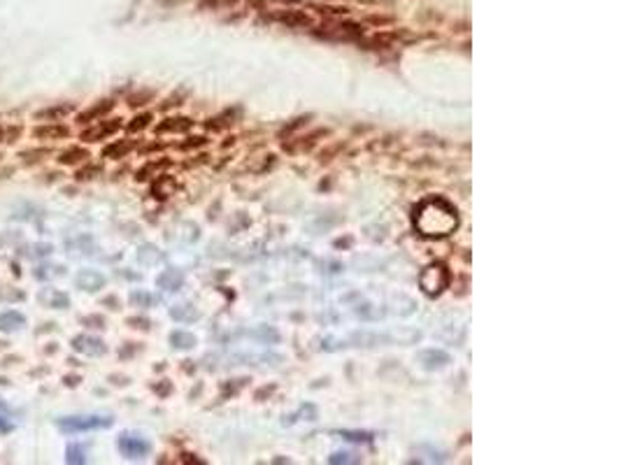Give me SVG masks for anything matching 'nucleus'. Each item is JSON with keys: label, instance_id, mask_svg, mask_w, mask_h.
Returning a JSON list of instances; mask_svg holds the SVG:
<instances>
[{"label": "nucleus", "instance_id": "nucleus-23", "mask_svg": "<svg viewBox=\"0 0 621 465\" xmlns=\"http://www.w3.org/2000/svg\"><path fill=\"white\" fill-rule=\"evenodd\" d=\"M131 300L136 305H151V296H147V293H142V291H136L131 296Z\"/></svg>", "mask_w": 621, "mask_h": 465}, {"label": "nucleus", "instance_id": "nucleus-5", "mask_svg": "<svg viewBox=\"0 0 621 465\" xmlns=\"http://www.w3.org/2000/svg\"><path fill=\"white\" fill-rule=\"evenodd\" d=\"M119 128H121V119L101 121L93 128H89V131L81 133V140H84V142H98V140H105V138H110V135H114Z\"/></svg>", "mask_w": 621, "mask_h": 465}, {"label": "nucleus", "instance_id": "nucleus-1", "mask_svg": "<svg viewBox=\"0 0 621 465\" xmlns=\"http://www.w3.org/2000/svg\"><path fill=\"white\" fill-rule=\"evenodd\" d=\"M414 226L426 238H444L459 226V216L449 203H444L442 198H433L421 203L414 212Z\"/></svg>", "mask_w": 621, "mask_h": 465}, {"label": "nucleus", "instance_id": "nucleus-17", "mask_svg": "<svg viewBox=\"0 0 621 465\" xmlns=\"http://www.w3.org/2000/svg\"><path fill=\"white\" fill-rule=\"evenodd\" d=\"M131 142H114V144H110L107 149L103 151V156L105 158H121L124 154H128L131 151Z\"/></svg>", "mask_w": 621, "mask_h": 465}, {"label": "nucleus", "instance_id": "nucleus-21", "mask_svg": "<svg viewBox=\"0 0 621 465\" xmlns=\"http://www.w3.org/2000/svg\"><path fill=\"white\" fill-rule=\"evenodd\" d=\"M68 463H84V451L79 447H70L68 449Z\"/></svg>", "mask_w": 621, "mask_h": 465}, {"label": "nucleus", "instance_id": "nucleus-10", "mask_svg": "<svg viewBox=\"0 0 621 465\" xmlns=\"http://www.w3.org/2000/svg\"><path fill=\"white\" fill-rule=\"evenodd\" d=\"M73 112V105H58V108H47V110H40L35 112V121H56V119H63L66 114Z\"/></svg>", "mask_w": 621, "mask_h": 465}, {"label": "nucleus", "instance_id": "nucleus-13", "mask_svg": "<svg viewBox=\"0 0 621 465\" xmlns=\"http://www.w3.org/2000/svg\"><path fill=\"white\" fill-rule=\"evenodd\" d=\"M189 128H191L189 119H166L156 131L158 133H181V131H189Z\"/></svg>", "mask_w": 621, "mask_h": 465}, {"label": "nucleus", "instance_id": "nucleus-24", "mask_svg": "<svg viewBox=\"0 0 621 465\" xmlns=\"http://www.w3.org/2000/svg\"><path fill=\"white\" fill-rule=\"evenodd\" d=\"M342 435L347 440H351V442H368V440H370V435L368 433H342Z\"/></svg>", "mask_w": 621, "mask_h": 465}, {"label": "nucleus", "instance_id": "nucleus-26", "mask_svg": "<svg viewBox=\"0 0 621 465\" xmlns=\"http://www.w3.org/2000/svg\"><path fill=\"white\" fill-rule=\"evenodd\" d=\"M340 461L347 463V461H351V458H349V454H335V456L331 458V463H340Z\"/></svg>", "mask_w": 621, "mask_h": 465}, {"label": "nucleus", "instance_id": "nucleus-8", "mask_svg": "<svg viewBox=\"0 0 621 465\" xmlns=\"http://www.w3.org/2000/svg\"><path fill=\"white\" fill-rule=\"evenodd\" d=\"M68 135H70L68 126H61V123H47V126L33 128V138L38 140H58V138H68Z\"/></svg>", "mask_w": 621, "mask_h": 465}, {"label": "nucleus", "instance_id": "nucleus-9", "mask_svg": "<svg viewBox=\"0 0 621 465\" xmlns=\"http://www.w3.org/2000/svg\"><path fill=\"white\" fill-rule=\"evenodd\" d=\"M112 108H114V100H101L98 105H93V108L81 112V114L77 116V121L79 123H91V121L101 119L103 114H107V112L112 110Z\"/></svg>", "mask_w": 621, "mask_h": 465}, {"label": "nucleus", "instance_id": "nucleus-25", "mask_svg": "<svg viewBox=\"0 0 621 465\" xmlns=\"http://www.w3.org/2000/svg\"><path fill=\"white\" fill-rule=\"evenodd\" d=\"M47 154H51V151H49V149H38V151H35V149H31V151H23V154H21V156H23V158H28V156H33V158H40V156H47Z\"/></svg>", "mask_w": 621, "mask_h": 465}, {"label": "nucleus", "instance_id": "nucleus-16", "mask_svg": "<svg viewBox=\"0 0 621 465\" xmlns=\"http://www.w3.org/2000/svg\"><path fill=\"white\" fill-rule=\"evenodd\" d=\"M170 342H173V347H177V349H189V347L196 344V338L189 335V333L177 331V333L170 335Z\"/></svg>", "mask_w": 621, "mask_h": 465}, {"label": "nucleus", "instance_id": "nucleus-6", "mask_svg": "<svg viewBox=\"0 0 621 465\" xmlns=\"http://www.w3.org/2000/svg\"><path fill=\"white\" fill-rule=\"evenodd\" d=\"M73 347L79 351V354H86V356H101V354H105L103 340L91 338V335H77V338L73 340Z\"/></svg>", "mask_w": 621, "mask_h": 465}, {"label": "nucleus", "instance_id": "nucleus-2", "mask_svg": "<svg viewBox=\"0 0 621 465\" xmlns=\"http://www.w3.org/2000/svg\"><path fill=\"white\" fill-rule=\"evenodd\" d=\"M110 426H112L110 416H63V419H58V428L63 433L96 431V428H110Z\"/></svg>", "mask_w": 621, "mask_h": 465}, {"label": "nucleus", "instance_id": "nucleus-27", "mask_svg": "<svg viewBox=\"0 0 621 465\" xmlns=\"http://www.w3.org/2000/svg\"><path fill=\"white\" fill-rule=\"evenodd\" d=\"M10 428H12L10 423H5V419L0 416V431H10Z\"/></svg>", "mask_w": 621, "mask_h": 465}, {"label": "nucleus", "instance_id": "nucleus-3", "mask_svg": "<svg viewBox=\"0 0 621 465\" xmlns=\"http://www.w3.org/2000/svg\"><path fill=\"white\" fill-rule=\"evenodd\" d=\"M449 281V275L447 270H444L440 263H435V266H429L421 273L419 277V284L424 288V293H429V296H435V293H440L444 286H447Z\"/></svg>", "mask_w": 621, "mask_h": 465}, {"label": "nucleus", "instance_id": "nucleus-22", "mask_svg": "<svg viewBox=\"0 0 621 465\" xmlns=\"http://www.w3.org/2000/svg\"><path fill=\"white\" fill-rule=\"evenodd\" d=\"M98 173H101V168H98V166H89V168H84V170H79L77 179H91L93 175H98Z\"/></svg>", "mask_w": 621, "mask_h": 465}, {"label": "nucleus", "instance_id": "nucleus-15", "mask_svg": "<svg viewBox=\"0 0 621 465\" xmlns=\"http://www.w3.org/2000/svg\"><path fill=\"white\" fill-rule=\"evenodd\" d=\"M421 361H424L426 368H438V366L449 363V356L444 354V351H424V354H421Z\"/></svg>", "mask_w": 621, "mask_h": 465}, {"label": "nucleus", "instance_id": "nucleus-18", "mask_svg": "<svg viewBox=\"0 0 621 465\" xmlns=\"http://www.w3.org/2000/svg\"><path fill=\"white\" fill-rule=\"evenodd\" d=\"M40 300H42V303H49L51 307H61V310L68 307V303H70L66 293H58V291L51 293V296H45V293H42V296H40Z\"/></svg>", "mask_w": 621, "mask_h": 465}, {"label": "nucleus", "instance_id": "nucleus-14", "mask_svg": "<svg viewBox=\"0 0 621 465\" xmlns=\"http://www.w3.org/2000/svg\"><path fill=\"white\" fill-rule=\"evenodd\" d=\"M158 286L168 288V291H177L181 286V275L175 273V270H168V273H163L161 277H158Z\"/></svg>", "mask_w": 621, "mask_h": 465}, {"label": "nucleus", "instance_id": "nucleus-20", "mask_svg": "<svg viewBox=\"0 0 621 465\" xmlns=\"http://www.w3.org/2000/svg\"><path fill=\"white\" fill-rule=\"evenodd\" d=\"M21 135V128H0V142H14Z\"/></svg>", "mask_w": 621, "mask_h": 465}, {"label": "nucleus", "instance_id": "nucleus-4", "mask_svg": "<svg viewBox=\"0 0 621 465\" xmlns=\"http://www.w3.org/2000/svg\"><path fill=\"white\" fill-rule=\"evenodd\" d=\"M119 451L126 458H142L149 454V442L142 438H138V435H121Z\"/></svg>", "mask_w": 621, "mask_h": 465}, {"label": "nucleus", "instance_id": "nucleus-12", "mask_svg": "<svg viewBox=\"0 0 621 465\" xmlns=\"http://www.w3.org/2000/svg\"><path fill=\"white\" fill-rule=\"evenodd\" d=\"M86 158H89V151L81 149V147H73V149L63 151V154L58 156V163H61V166H77V163H84Z\"/></svg>", "mask_w": 621, "mask_h": 465}, {"label": "nucleus", "instance_id": "nucleus-11", "mask_svg": "<svg viewBox=\"0 0 621 465\" xmlns=\"http://www.w3.org/2000/svg\"><path fill=\"white\" fill-rule=\"evenodd\" d=\"M23 323H26V319H23L19 312H3V314H0V331H5V333L19 331Z\"/></svg>", "mask_w": 621, "mask_h": 465}, {"label": "nucleus", "instance_id": "nucleus-19", "mask_svg": "<svg viewBox=\"0 0 621 465\" xmlns=\"http://www.w3.org/2000/svg\"><path fill=\"white\" fill-rule=\"evenodd\" d=\"M149 121H151V114H140V116H136V119H133V123L128 126V131H131V133L142 131V128L149 126Z\"/></svg>", "mask_w": 621, "mask_h": 465}, {"label": "nucleus", "instance_id": "nucleus-7", "mask_svg": "<svg viewBox=\"0 0 621 465\" xmlns=\"http://www.w3.org/2000/svg\"><path fill=\"white\" fill-rule=\"evenodd\" d=\"M75 284H77L81 291H98V288L105 286V277L96 270H79L77 277H75Z\"/></svg>", "mask_w": 621, "mask_h": 465}]
</instances>
